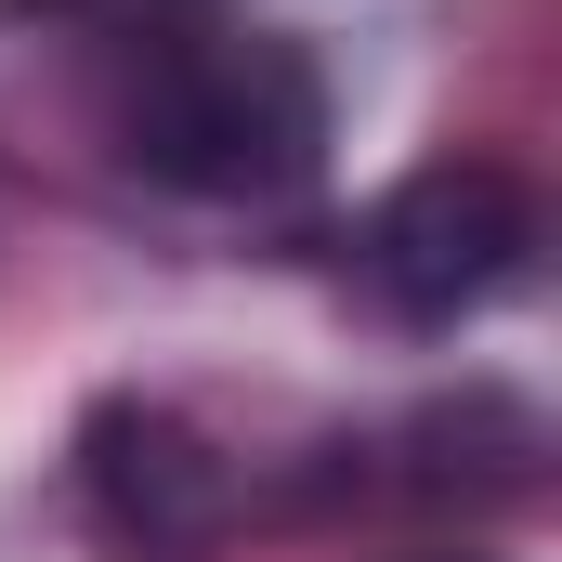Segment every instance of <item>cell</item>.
Listing matches in <instances>:
<instances>
[{
	"mask_svg": "<svg viewBox=\"0 0 562 562\" xmlns=\"http://www.w3.org/2000/svg\"><path fill=\"white\" fill-rule=\"evenodd\" d=\"M327 144V79L262 26H170L119 79V157L183 196H276Z\"/></svg>",
	"mask_w": 562,
	"mask_h": 562,
	"instance_id": "obj_1",
	"label": "cell"
},
{
	"mask_svg": "<svg viewBox=\"0 0 562 562\" xmlns=\"http://www.w3.org/2000/svg\"><path fill=\"white\" fill-rule=\"evenodd\" d=\"M524 249H537V210H524V183H510V170H484V157L419 170V183L367 223V276H380L393 314H419V327L484 314L497 288L524 276Z\"/></svg>",
	"mask_w": 562,
	"mask_h": 562,
	"instance_id": "obj_2",
	"label": "cell"
},
{
	"mask_svg": "<svg viewBox=\"0 0 562 562\" xmlns=\"http://www.w3.org/2000/svg\"><path fill=\"white\" fill-rule=\"evenodd\" d=\"M79 484H92V524H105L132 562H196L210 537H223V510H236L223 458L170 419V406H144V393L92 406V431H79Z\"/></svg>",
	"mask_w": 562,
	"mask_h": 562,
	"instance_id": "obj_3",
	"label": "cell"
}]
</instances>
